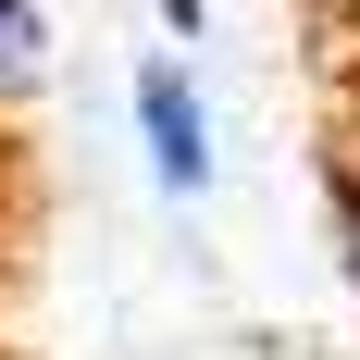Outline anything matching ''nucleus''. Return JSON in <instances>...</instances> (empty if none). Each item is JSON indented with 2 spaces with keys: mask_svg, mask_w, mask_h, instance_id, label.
<instances>
[{
  "mask_svg": "<svg viewBox=\"0 0 360 360\" xmlns=\"http://www.w3.org/2000/svg\"><path fill=\"white\" fill-rule=\"evenodd\" d=\"M37 63H50V25H37V0H0V100H13V87H37Z\"/></svg>",
  "mask_w": 360,
  "mask_h": 360,
  "instance_id": "nucleus-2",
  "label": "nucleus"
},
{
  "mask_svg": "<svg viewBox=\"0 0 360 360\" xmlns=\"http://www.w3.org/2000/svg\"><path fill=\"white\" fill-rule=\"evenodd\" d=\"M137 124H149V174L174 186V199H199V186H212V112L186 100V75H174V63H149V75H137Z\"/></svg>",
  "mask_w": 360,
  "mask_h": 360,
  "instance_id": "nucleus-1",
  "label": "nucleus"
}]
</instances>
